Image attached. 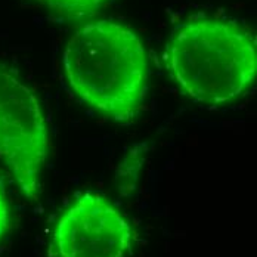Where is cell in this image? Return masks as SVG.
Segmentation results:
<instances>
[{
	"mask_svg": "<svg viewBox=\"0 0 257 257\" xmlns=\"http://www.w3.org/2000/svg\"><path fill=\"white\" fill-rule=\"evenodd\" d=\"M49 144L48 123L37 96L0 62V158L31 201L40 195Z\"/></svg>",
	"mask_w": 257,
	"mask_h": 257,
	"instance_id": "obj_3",
	"label": "cell"
},
{
	"mask_svg": "<svg viewBox=\"0 0 257 257\" xmlns=\"http://www.w3.org/2000/svg\"><path fill=\"white\" fill-rule=\"evenodd\" d=\"M64 73L93 109L118 123L133 120L148 89V56L141 37L115 21L84 24L67 42Z\"/></svg>",
	"mask_w": 257,
	"mask_h": 257,
	"instance_id": "obj_1",
	"label": "cell"
},
{
	"mask_svg": "<svg viewBox=\"0 0 257 257\" xmlns=\"http://www.w3.org/2000/svg\"><path fill=\"white\" fill-rule=\"evenodd\" d=\"M133 232L124 216L98 192H86L58 220L56 257H127Z\"/></svg>",
	"mask_w": 257,
	"mask_h": 257,
	"instance_id": "obj_4",
	"label": "cell"
},
{
	"mask_svg": "<svg viewBox=\"0 0 257 257\" xmlns=\"http://www.w3.org/2000/svg\"><path fill=\"white\" fill-rule=\"evenodd\" d=\"M56 17L65 20H80L92 17L105 6L108 0H34Z\"/></svg>",
	"mask_w": 257,
	"mask_h": 257,
	"instance_id": "obj_5",
	"label": "cell"
},
{
	"mask_svg": "<svg viewBox=\"0 0 257 257\" xmlns=\"http://www.w3.org/2000/svg\"><path fill=\"white\" fill-rule=\"evenodd\" d=\"M163 61L189 99L220 106L242 96L254 83L256 39L232 21L191 20L172 31Z\"/></svg>",
	"mask_w": 257,
	"mask_h": 257,
	"instance_id": "obj_2",
	"label": "cell"
},
{
	"mask_svg": "<svg viewBox=\"0 0 257 257\" xmlns=\"http://www.w3.org/2000/svg\"><path fill=\"white\" fill-rule=\"evenodd\" d=\"M9 228V206L5 197V192L0 186V239Z\"/></svg>",
	"mask_w": 257,
	"mask_h": 257,
	"instance_id": "obj_6",
	"label": "cell"
}]
</instances>
